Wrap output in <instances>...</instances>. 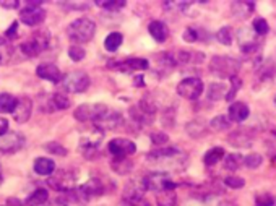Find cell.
<instances>
[{"instance_id":"obj_1","label":"cell","mask_w":276,"mask_h":206,"mask_svg":"<svg viewBox=\"0 0 276 206\" xmlns=\"http://www.w3.org/2000/svg\"><path fill=\"white\" fill-rule=\"evenodd\" d=\"M96 33V25L89 18H78L67 26V36L75 46L89 43Z\"/></svg>"},{"instance_id":"obj_2","label":"cell","mask_w":276,"mask_h":206,"mask_svg":"<svg viewBox=\"0 0 276 206\" xmlns=\"http://www.w3.org/2000/svg\"><path fill=\"white\" fill-rule=\"evenodd\" d=\"M240 64L232 57L227 56H215L210 60V72L219 78H234L237 77Z\"/></svg>"},{"instance_id":"obj_3","label":"cell","mask_w":276,"mask_h":206,"mask_svg":"<svg viewBox=\"0 0 276 206\" xmlns=\"http://www.w3.org/2000/svg\"><path fill=\"white\" fill-rule=\"evenodd\" d=\"M49 31L47 30H39L34 34H31V38L22 43L20 49L25 54L26 57H38L47 46H49Z\"/></svg>"},{"instance_id":"obj_4","label":"cell","mask_w":276,"mask_h":206,"mask_svg":"<svg viewBox=\"0 0 276 206\" xmlns=\"http://www.w3.org/2000/svg\"><path fill=\"white\" fill-rule=\"evenodd\" d=\"M46 10L41 7V2H33L30 0L25 9H22L20 12V20L22 23H25L26 26H38L46 20Z\"/></svg>"},{"instance_id":"obj_5","label":"cell","mask_w":276,"mask_h":206,"mask_svg":"<svg viewBox=\"0 0 276 206\" xmlns=\"http://www.w3.org/2000/svg\"><path fill=\"white\" fill-rule=\"evenodd\" d=\"M109 111L104 104H81L75 109L73 117L78 122H93L96 123L102 115Z\"/></svg>"},{"instance_id":"obj_6","label":"cell","mask_w":276,"mask_h":206,"mask_svg":"<svg viewBox=\"0 0 276 206\" xmlns=\"http://www.w3.org/2000/svg\"><path fill=\"white\" fill-rule=\"evenodd\" d=\"M203 81L197 78V77H189V78H184L181 83L177 85V94L181 96L184 99H198L200 96L203 93Z\"/></svg>"},{"instance_id":"obj_7","label":"cell","mask_w":276,"mask_h":206,"mask_svg":"<svg viewBox=\"0 0 276 206\" xmlns=\"http://www.w3.org/2000/svg\"><path fill=\"white\" fill-rule=\"evenodd\" d=\"M89 83H91V80H89V77L85 72L68 73L67 77H64V80H62V85H64V88L68 93H85L89 88Z\"/></svg>"},{"instance_id":"obj_8","label":"cell","mask_w":276,"mask_h":206,"mask_svg":"<svg viewBox=\"0 0 276 206\" xmlns=\"http://www.w3.org/2000/svg\"><path fill=\"white\" fill-rule=\"evenodd\" d=\"M107 67L112 68V70L123 72V73H132V72L147 70V68L150 67V64H148L147 59L133 57V59H125V60H110L107 64Z\"/></svg>"},{"instance_id":"obj_9","label":"cell","mask_w":276,"mask_h":206,"mask_svg":"<svg viewBox=\"0 0 276 206\" xmlns=\"http://www.w3.org/2000/svg\"><path fill=\"white\" fill-rule=\"evenodd\" d=\"M107 149L114 157H130L136 153V145L128 138H114L109 141Z\"/></svg>"},{"instance_id":"obj_10","label":"cell","mask_w":276,"mask_h":206,"mask_svg":"<svg viewBox=\"0 0 276 206\" xmlns=\"http://www.w3.org/2000/svg\"><path fill=\"white\" fill-rule=\"evenodd\" d=\"M49 187L67 193V191L75 188V175L68 170H59L57 174L49 178Z\"/></svg>"},{"instance_id":"obj_11","label":"cell","mask_w":276,"mask_h":206,"mask_svg":"<svg viewBox=\"0 0 276 206\" xmlns=\"http://www.w3.org/2000/svg\"><path fill=\"white\" fill-rule=\"evenodd\" d=\"M25 145V136L15 133V132H9L7 135L0 136V153L4 154H13L23 148Z\"/></svg>"},{"instance_id":"obj_12","label":"cell","mask_w":276,"mask_h":206,"mask_svg":"<svg viewBox=\"0 0 276 206\" xmlns=\"http://www.w3.org/2000/svg\"><path fill=\"white\" fill-rule=\"evenodd\" d=\"M148 190V180L147 177H135L130 178L123 187V200H130V198H140Z\"/></svg>"},{"instance_id":"obj_13","label":"cell","mask_w":276,"mask_h":206,"mask_svg":"<svg viewBox=\"0 0 276 206\" xmlns=\"http://www.w3.org/2000/svg\"><path fill=\"white\" fill-rule=\"evenodd\" d=\"M33 112V101L30 96H20L15 106V111H13V119L17 123H25L30 120Z\"/></svg>"},{"instance_id":"obj_14","label":"cell","mask_w":276,"mask_h":206,"mask_svg":"<svg viewBox=\"0 0 276 206\" xmlns=\"http://www.w3.org/2000/svg\"><path fill=\"white\" fill-rule=\"evenodd\" d=\"M36 75L39 78L52 81V83H59V81L64 80V75H62L60 68L54 64H41L36 68Z\"/></svg>"},{"instance_id":"obj_15","label":"cell","mask_w":276,"mask_h":206,"mask_svg":"<svg viewBox=\"0 0 276 206\" xmlns=\"http://www.w3.org/2000/svg\"><path fill=\"white\" fill-rule=\"evenodd\" d=\"M147 180H148V188H151V190H156V191L176 190V183L164 174H153V175L147 177Z\"/></svg>"},{"instance_id":"obj_16","label":"cell","mask_w":276,"mask_h":206,"mask_svg":"<svg viewBox=\"0 0 276 206\" xmlns=\"http://www.w3.org/2000/svg\"><path fill=\"white\" fill-rule=\"evenodd\" d=\"M122 123V114L120 112H114V111H107L102 117L94 123L98 125L101 130H114Z\"/></svg>"},{"instance_id":"obj_17","label":"cell","mask_w":276,"mask_h":206,"mask_svg":"<svg viewBox=\"0 0 276 206\" xmlns=\"http://www.w3.org/2000/svg\"><path fill=\"white\" fill-rule=\"evenodd\" d=\"M181 154H179V151L176 148H158L148 154V159L155 162H168L171 159H176Z\"/></svg>"},{"instance_id":"obj_18","label":"cell","mask_w":276,"mask_h":206,"mask_svg":"<svg viewBox=\"0 0 276 206\" xmlns=\"http://www.w3.org/2000/svg\"><path fill=\"white\" fill-rule=\"evenodd\" d=\"M148 31H150L151 36H153V39L158 41V43H166L168 38H169L168 25H166L164 22H160V20H155V22H151L150 26H148Z\"/></svg>"},{"instance_id":"obj_19","label":"cell","mask_w":276,"mask_h":206,"mask_svg":"<svg viewBox=\"0 0 276 206\" xmlns=\"http://www.w3.org/2000/svg\"><path fill=\"white\" fill-rule=\"evenodd\" d=\"M248 114H250V109L245 104V102L236 101L229 106V115L227 117L231 119V122H244Z\"/></svg>"},{"instance_id":"obj_20","label":"cell","mask_w":276,"mask_h":206,"mask_svg":"<svg viewBox=\"0 0 276 206\" xmlns=\"http://www.w3.org/2000/svg\"><path fill=\"white\" fill-rule=\"evenodd\" d=\"M185 132H187L192 138H203L205 135H208L210 132V123H206L203 120H192L185 125Z\"/></svg>"},{"instance_id":"obj_21","label":"cell","mask_w":276,"mask_h":206,"mask_svg":"<svg viewBox=\"0 0 276 206\" xmlns=\"http://www.w3.org/2000/svg\"><path fill=\"white\" fill-rule=\"evenodd\" d=\"M227 143L236 148H248L252 145V135H248L245 130H237L227 136Z\"/></svg>"},{"instance_id":"obj_22","label":"cell","mask_w":276,"mask_h":206,"mask_svg":"<svg viewBox=\"0 0 276 206\" xmlns=\"http://www.w3.org/2000/svg\"><path fill=\"white\" fill-rule=\"evenodd\" d=\"M33 169L39 175H52L55 170V162L49 157H38L33 162Z\"/></svg>"},{"instance_id":"obj_23","label":"cell","mask_w":276,"mask_h":206,"mask_svg":"<svg viewBox=\"0 0 276 206\" xmlns=\"http://www.w3.org/2000/svg\"><path fill=\"white\" fill-rule=\"evenodd\" d=\"M110 169L119 175H127L132 172L133 162L130 161L128 157H114V159L110 161Z\"/></svg>"},{"instance_id":"obj_24","label":"cell","mask_w":276,"mask_h":206,"mask_svg":"<svg viewBox=\"0 0 276 206\" xmlns=\"http://www.w3.org/2000/svg\"><path fill=\"white\" fill-rule=\"evenodd\" d=\"M227 96V86L223 83H210L206 88V98L208 101H221Z\"/></svg>"},{"instance_id":"obj_25","label":"cell","mask_w":276,"mask_h":206,"mask_svg":"<svg viewBox=\"0 0 276 206\" xmlns=\"http://www.w3.org/2000/svg\"><path fill=\"white\" fill-rule=\"evenodd\" d=\"M224 157H226V151L223 148L216 146V148H211V149L206 151V154L203 157V162L206 164V166L211 167V166H216V164L223 161Z\"/></svg>"},{"instance_id":"obj_26","label":"cell","mask_w":276,"mask_h":206,"mask_svg":"<svg viewBox=\"0 0 276 206\" xmlns=\"http://www.w3.org/2000/svg\"><path fill=\"white\" fill-rule=\"evenodd\" d=\"M47 200H49V191H47L46 188H36L33 191V193L26 198V206H41L47 203Z\"/></svg>"},{"instance_id":"obj_27","label":"cell","mask_w":276,"mask_h":206,"mask_svg":"<svg viewBox=\"0 0 276 206\" xmlns=\"http://www.w3.org/2000/svg\"><path fill=\"white\" fill-rule=\"evenodd\" d=\"M156 203L158 206H176L177 204V195L176 190H161L156 193Z\"/></svg>"},{"instance_id":"obj_28","label":"cell","mask_w":276,"mask_h":206,"mask_svg":"<svg viewBox=\"0 0 276 206\" xmlns=\"http://www.w3.org/2000/svg\"><path fill=\"white\" fill-rule=\"evenodd\" d=\"M18 98H15L10 93H0V112L7 114V112H13L15 111Z\"/></svg>"},{"instance_id":"obj_29","label":"cell","mask_w":276,"mask_h":206,"mask_svg":"<svg viewBox=\"0 0 276 206\" xmlns=\"http://www.w3.org/2000/svg\"><path fill=\"white\" fill-rule=\"evenodd\" d=\"M122 43H123V36L120 33L114 31V33H110L109 36L106 38L104 47H106V51H109V52H115L122 46Z\"/></svg>"},{"instance_id":"obj_30","label":"cell","mask_w":276,"mask_h":206,"mask_svg":"<svg viewBox=\"0 0 276 206\" xmlns=\"http://www.w3.org/2000/svg\"><path fill=\"white\" fill-rule=\"evenodd\" d=\"M229 128H231V119L226 117V115H216L210 122V130H213V132H224V130Z\"/></svg>"},{"instance_id":"obj_31","label":"cell","mask_w":276,"mask_h":206,"mask_svg":"<svg viewBox=\"0 0 276 206\" xmlns=\"http://www.w3.org/2000/svg\"><path fill=\"white\" fill-rule=\"evenodd\" d=\"M49 102L52 104V109H57V111H64V109L70 107V99H68L64 93H55V94H52V98H51Z\"/></svg>"},{"instance_id":"obj_32","label":"cell","mask_w":276,"mask_h":206,"mask_svg":"<svg viewBox=\"0 0 276 206\" xmlns=\"http://www.w3.org/2000/svg\"><path fill=\"white\" fill-rule=\"evenodd\" d=\"M96 5H99L101 9H104L107 12H119L127 5V2L125 0H98Z\"/></svg>"},{"instance_id":"obj_33","label":"cell","mask_w":276,"mask_h":206,"mask_svg":"<svg viewBox=\"0 0 276 206\" xmlns=\"http://www.w3.org/2000/svg\"><path fill=\"white\" fill-rule=\"evenodd\" d=\"M242 161H244V157L240 156L239 153H232L229 156H226L224 169H227V170H237L240 167V164H242Z\"/></svg>"},{"instance_id":"obj_34","label":"cell","mask_w":276,"mask_h":206,"mask_svg":"<svg viewBox=\"0 0 276 206\" xmlns=\"http://www.w3.org/2000/svg\"><path fill=\"white\" fill-rule=\"evenodd\" d=\"M216 39L219 41L221 44L224 46H231L232 41H234V33L229 26H224V28H221L218 33H216Z\"/></svg>"},{"instance_id":"obj_35","label":"cell","mask_w":276,"mask_h":206,"mask_svg":"<svg viewBox=\"0 0 276 206\" xmlns=\"http://www.w3.org/2000/svg\"><path fill=\"white\" fill-rule=\"evenodd\" d=\"M252 26H253V31L257 36H265V34H268V31H270V26H268L265 18H255Z\"/></svg>"},{"instance_id":"obj_36","label":"cell","mask_w":276,"mask_h":206,"mask_svg":"<svg viewBox=\"0 0 276 206\" xmlns=\"http://www.w3.org/2000/svg\"><path fill=\"white\" fill-rule=\"evenodd\" d=\"M244 162L248 169H257L261 166V162H263V157H261V154H258V153H250L244 157Z\"/></svg>"},{"instance_id":"obj_37","label":"cell","mask_w":276,"mask_h":206,"mask_svg":"<svg viewBox=\"0 0 276 206\" xmlns=\"http://www.w3.org/2000/svg\"><path fill=\"white\" fill-rule=\"evenodd\" d=\"M85 56H86V52H85V49H83L81 46H70L68 47V57H70L72 60H75V62H80V60H83L85 59Z\"/></svg>"},{"instance_id":"obj_38","label":"cell","mask_w":276,"mask_h":206,"mask_svg":"<svg viewBox=\"0 0 276 206\" xmlns=\"http://www.w3.org/2000/svg\"><path fill=\"white\" fill-rule=\"evenodd\" d=\"M255 201H257V206H273L274 198L271 193H268V191H261V193L255 196Z\"/></svg>"},{"instance_id":"obj_39","label":"cell","mask_w":276,"mask_h":206,"mask_svg":"<svg viewBox=\"0 0 276 206\" xmlns=\"http://www.w3.org/2000/svg\"><path fill=\"white\" fill-rule=\"evenodd\" d=\"M46 149L49 151V153H52V154H57V156H67V148H64L60 145V143H57V141H51V143H47L46 145Z\"/></svg>"},{"instance_id":"obj_40","label":"cell","mask_w":276,"mask_h":206,"mask_svg":"<svg viewBox=\"0 0 276 206\" xmlns=\"http://www.w3.org/2000/svg\"><path fill=\"white\" fill-rule=\"evenodd\" d=\"M224 183L227 185L229 188H242L245 185V180L242 177H237V175H229L224 178Z\"/></svg>"},{"instance_id":"obj_41","label":"cell","mask_w":276,"mask_h":206,"mask_svg":"<svg viewBox=\"0 0 276 206\" xmlns=\"http://www.w3.org/2000/svg\"><path fill=\"white\" fill-rule=\"evenodd\" d=\"M168 140H169V136L166 135L164 132L151 133V141H153V145H156V146H164L166 143H168Z\"/></svg>"},{"instance_id":"obj_42","label":"cell","mask_w":276,"mask_h":206,"mask_svg":"<svg viewBox=\"0 0 276 206\" xmlns=\"http://www.w3.org/2000/svg\"><path fill=\"white\" fill-rule=\"evenodd\" d=\"M123 204H125V206H153L145 196H140V198H130V200H123Z\"/></svg>"},{"instance_id":"obj_43","label":"cell","mask_w":276,"mask_h":206,"mask_svg":"<svg viewBox=\"0 0 276 206\" xmlns=\"http://www.w3.org/2000/svg\"><path fill=\"white\" fill-rule=\"evenodd\" d=\"M182 38L184 41H187V43H195V41H198V31L193 28H187L184 31Z\"/></svg>"},{"instance_id":"obj_44","label":"cell","mask_w":276,"mask_h":206,"mask_svg":"<svg viewBox=\"0 0 276 206\" xmlns=\"http://www.w3.org/2000/svg\"><path fill=\"white\" fill-rule=\"evenodd\" d=\"M17 36H18V22H13L10 28H7L5 38L7 39H17Z\"/></svg>"},{"instance_id":"obj_45","label":"cell","mask_w":276,"mask_h":206,"mask_svg":"<svg viewBox=\"0 0 276 206\" xmlns=\"http://www.w3.org/2000/svg\"><path fill=\"white\" fill-rule=\"evenodd\" d=\"M62 5L67 7V9H72V10H86L88 9L86 2H64Z\"/></svg>"},{"instance_id":"obj_46","label":"cell","mask_w":276,"mask_h":206,"mask_svg":"<svg viewBox=\"0 0 276 206\" xmlns=\"http://www.w3.org/2000/svg\"><path fill=\"white\" fill-rule=\"evenodd\" d=\"M0 7L12 10V9H18L20 2H18V0H0Z\"/></svg>"},{"instance_id":"obj_47","label":"cell","mask_w":276,"mask_h":206,"mask_svg":"<svg viewBox=\"0 0 276 206\" xmlns=\"http://www.w3.org/2000/svg\"><path fill=\"white\" fill-rule=\"evenodd\" d=\"M9 120H7L5 117H0V136H4L9 133Z\"/></svg>"},{"instance_id":"obj_48","label":"cell","mask_w":276,"mask_h":206,"mask_svg":"<svg viewBox=\"0 0 276 206\" xmlns=\"http://www.w3.org/2000/svg\"><path fill=\"white\" fill-rule=\"evenodd\" d=\"M7 43V38H4V36H0V46H4Z\"/></svg>"},{"instance_id":"obj_49","label":"cell","mask_w":276,"mask_h":206,"mask_svg":"<svg viewBox=\"0 0 276 206\" xmlns=\"http://www.w3.org/2000/svg\"><path fill=\"white\" fill-rule=\"evenodd\" d=\"M0 183H2V175H0Z\"/></svg>"},{"instance_id":"obj_50","label":"cell","mask_w":276,"mask_h":206,"mask_svg":"<svg viewBox=\"0 0 276 206\" xmlns=\"http://www.w3.org/2000/svg\"><path fill=\"white\" fill-rule=\"evenodd\" d=\"M274 106H276V98H274Z\"/></svg>"}]
</instances>
